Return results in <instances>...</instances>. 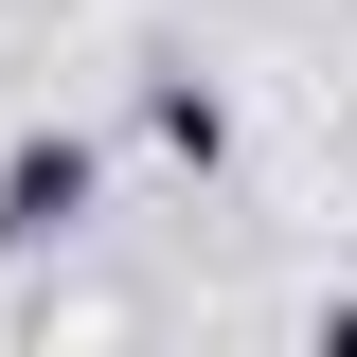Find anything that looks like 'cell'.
Returning <instances> with one entry per match:
<instances>
[{"instance_id": "obj_2", "label": "cell", "mask_w": 357, "mask_h": 357, "mask_svg": "<svg viewBox=\"0 0 357 357\" xmlns=\"http://www.w3.org/2000/svg\"><path fill=\"white\" fill-rule=\"evenodd\" d=\"M143 126H161L178 161H215V143H232V107H215V89H197V72H161V89H143Z\"/></svg>"}, {"instance_id": "obj_1", "label": "cell", "mask_w": 357, "mask_h": 357, "mask_svg": "<svg viewBox=\"0 0 357 357\" xmlns=\"http://www.w3.org/2000/svg\"><path fill=\"white\" fill-rule=\"evenodd\" d=\"M72 215H89V143H72V126L0 143V250H54Z\"/></svg>"}]
</instances>
